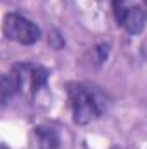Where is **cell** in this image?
I'll return each instance as SVG.
<instances>
[{"label":"cell","mask_w":147,"mask_h":149,"mask_svg":"<svg viewBox=\"0 0 147 149\" xmlns=\"http://www.w3.org/2000/svg\"><path fill=\"white\" fill-rule=\"evenodd\" d=\"M68 101H69L73 121L76 125H87L92 120L101 116V108H99L97 99L81 83L68 85Z\"/></svg>","instance_id":"cell-1"},{"label":"cell","mask_w":147,"mask_h":149,"mask_svg":"<svg viewBox=\"0 0 147 149\" xmlns=\"http://www.w3.org/2000/svg\"><path fill=\"white\" fill-rule=\"evenodd\" d=\"M10 74L16 83V92H23L28 97L37 95V92L47 85L49 80V71L43 66L31 63L16 64Z\"/></svg>","instance_id":"cell-2"},{"label":"cell","mask_w":147,"mask_h":149,"mask_svg":"<svg viewBox=\"0 0 147 149\" xmlns=\"http://www.w3.org/2000/svg\"><path fill=\"white\" fill-rule=\"evenodd\" d=\"M2 31L5 38L17 42L21 45H33L42 37V31L37 24L17 12L5 14L3 23H2Z\"/></svg>","instance_id":"cell-3"},{"label":"cell","mask_w":147,"mask_h":149,"mask_svg":"<svg viewBox=\"0 0 147 149\" xmlns=\"http://www.w3.org/2000/svg\"><path fill=\"white\" fill-rule=\"evenodd\" d=\"M118 24H121L130 35H140L146 28V12L142 7H126L121 17L118 19Z\"/></svg>","instance_id":"cell-4"},{"label":"cell","mask_w":147,"mask_h":149,"mask_svg":"<svg viewBox=\"0 0 147 149\" xmlns=\"http://www.w3.org/2000/svg\"><path fill=\"white\" fill-rule=\"evenodd\" d=\"M33 135H35L38 149H57V146H59V135L50 127L33 128Z\"/></svg>","instance_id":"cell-5"},{"label":"cell","mask_w":147,"mask_h":149,"mask_svg":"<svg viewBox=\"0 0 147 149\" xmlns=\"http://www.w3.org/2000/svg\"><path fill=\"white\" fill-rule=\"evenodd\" d=\"M14 94H16V83H14L12 74L0 73V106L10 101Z\"/></svg>","instance_id":"cell-6"},{"label":"cell","mask_w":147,"mask_h":149,"mask_svg":"<svg viewBox=\"0 0 147 149\" xmlns=\"http://www.w3.org/2000/svg\"><path fill=\"white\" fill-rule=\"evenodd\" d=\"M112 3V10H114V16H116V21L121 17V14L125 12V9L128 7L126 5V0H111Z\"/></svg>","instance_id":"cell-7"}]
</instances>
